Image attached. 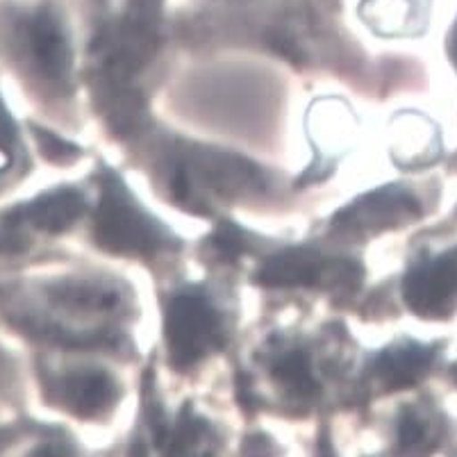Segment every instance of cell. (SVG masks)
I'll list each match as a JSON object with an SVG mask.
<instances>
[{
	"label": "cell",
	"mask_w": 457,
	"mask_h": 457,
	"mask_svg": "<svg viewBox=\"0 0 457 457\" xmlns=\"http://www.w3.org/2000/svg\"><path fill=\"white\" fill-rule=\"evenodd\" d=\"M212 242H214L216 251L226 257H239V255H244L248 248L246 235H244V232L235 226V223H228V221L219 226V230H216V235Z\"/></svg>",
	"instance_id": "13"
},
{
	"label": "cell",
	"mask_w": 457,
	"mask_h": 457,
	"mask_svg": "<svg viewBox=\"0 0 457 457\" xmlns=\"http://www.w3.org/2000/svg\"><path fill=\"white\" fill-rule=\"evenodd\" d=\"M94 235L98 246L119 255L153 257L173 246V239L164 228L137 205L126 185L110 171H105L103 180Z\"/></svg>",
	"instance_id": "3"
},
{
	"label": "cell",
	"mask_w": 457,
	"mask_h": 457,
	"mask_svg": "<svg viewBox=\"0 0 457 457\" xmlns=\"http://www.w3.org/2000/svg\"><path fill=\"white\" fill-rule=\"evenodd\" d=\"M267 287H314L351 292L362 280V267L346 257L323 255L314 248H292L269 257L257 271Z\"/></svg>",
	"instance_id": "6"
},
{
	"label": "cell",
	"mask_w": 457,
	"mask_h": 457,
	"mask_svg": "<svg viewBox=\"0 0 457 457\" xmlns=\"http://www.w3.org/2000/svg\"><path fill=\"white\" fill-rule=\"evenodd\" d=\"M271 376L298 401H310L317 394V378L310 353L296 346H282L269 355Z\"/></svg>",
	"instance_id": "11"
},
{
	"label": "cell",
	"mask_w": 457,
	"mask_h": 457,
	"mask_svg": "<svg viewBox=\"0 0 457 457\" xmlns=\"http://www.w3.org/2000/svg\"><path fill=\"white\" fill-rule=\"evenodd\" d=\"M451 55L457 64V26H455V30H453V37H451Z\"/></svg>",
	"instance_id": "16"
},
{
	"label": "cell",
	"mask_w": 457,
	"mask_h": 457,
	"mask_svg": "<svg viewBox=\"0 0 457 457\" xmlns=\"http://www.w3.org/2000/svg\"><path fill=\"white\" fill-rule=\"evenodd\" d=\"M169 187L176 201L203 212L207 194L223 198L248 196L267 187V176L260 166L235 153L176 146L169 160Z\"/></svg>",
	"instance_id": "2"
},
{
	"label": "cell",
	"mask_w": 457,
	"mask_h": 457,
	"mask_svg": "<svg viewBox=\"0 0 457 457\" xmlns=\"http://www.w3.org/2000/svg\"><path fill=\"white\" fill-rule=\"evenodd\" d=\"M166 346L178 369H189L226 342V326L207 294L198 287L182 289L166 305Z\"/></svg>",
	"instance_id": "4"
},
{
	"label": "cell",
	"mask_w": 457,
	"mask_h": 457,
	"mask_svg": "<svg viewBox=\"0 0 457 457\" xmlns=\"http://www.w3.org/2000/svg\"><path fill=\"white\" fill-rule=\"evenodd\" d=\"M432 362H435V351L430 346L401 344V346L382 351L376 357L373 376L387 389L410 387L430 371Z\"/></svg>",
	"instance_id": "10"
},
{
	"label": "cell",
	"mask_w": 457,
	"mask_h": 457,
	"mask_svg": "<svg viewBox=\"0 0 457 457\" xmlns=\"http://www.w3.org/2000/svg\"><path fill=\"white\" fill-rule=\"evenodd\" d=\"M19 130H16V123L10 112H7L5 103L0 101V178H5L7 173L14 171V166L19 164Z\"/></svg>",
	"instance_id": "12"
},
{
	"label": "cell",
	"mask_w": 457,
	"mask_h": 457,
	"mask_svg": "<svg viewBox=\"0 0 457 457\" xmlns=\"http://www.w3.org/2000/svg\"><path fill=\"white\" fill-rule=\"evenodd\" d=\"M37 137H39V144H41V148H44V155L51 157V160L69 162L71 157L78 155L76 146H71L69 141L60 139V137L51 135V132L39 130V132H37Z\"/></svg>",
	"instance_id": "15"
},
{
	"label": "cell",
	"mask_w": 457,
	"mask_h": 457,
	"mask_svg": "<svg viewBox=\"0 0 457 457\" xmlns=\"http://www.w3.org/2000/svg\"><path fill=\"white\" fill-rule=\"evenodd\" d=\"M419 214H421L419 203L410 191L401 187H385L339 212L335 216V230L351 232V235L380 232L412 221Z\"/></svg>",
	"instance_id": "8"
},
{
	"label": "cell",
	"mask_w": 457,
	"mask_h": 457,
	"mask_svg": "<svg viewBox=\"0 0 457 457\" xmlns=\"http://www.w3.org/2000/svg\"><path fill=\"white\" fill-rule=\"evenodd\" d=\"M428 439V426L421 417L407 410L398 419V442L403 446H419V444H426Z\"/></svg>",
	"instance_id": "14"
},
{
	"label": "cell",
	"mask_w": 457,
	"mask_h": 457,
	"mask_svg": "<svg viewBox=\"0 0 457 457\" xmlns=\"http://www.w3.org/2000/svg\"><path fill=\"white\" fill-rule=\"evenodd\" d=\"M410 310L421 317H444L457 303V248L419 262L403 282Z\"/></svg>",
	"instance_id": "7"
},
{
	"label": "cell",
	"mask_w": 457,
	"mask_h": 457,
	"mask_svg": "<svg viewBox=\"0 0 457 457\" xmlns=\"http://www.w3.org/2000/svg\"><path fill=\"white\" fill-rule=\"evenodd\" d=\"M12 53L32 76L51 87L71 78V46L64 26L51 10H32L12 23Z\"/></svg>",
	"instance_id": "5"
},
{
	"label": "cell",
	"mask_w": 457,
	"mask_h": 457,
	"mask_svg": "<svg viewBox=\"0 0 457 457\" xmlns=\"http://www.w3.org/2000/svg\"><path fill=\"white\" fill-rule=\"evenodd\" d=\"M60 403L69 407L78 417L94 419L112 410L119 398V385L114 378L101 369H82V371H69L66 376L57 378L53 385Z\"/></svg>",
	"instance_id": "9"
},
{
	"label": "cell",
	"mask_w": 457,
	"mask_h": 457,
	"mask_svg": "<svg viewBox=\"0 0 457 457\" xmlns=\"http://www.w3.org/2000/svg\"><path fill=\"white\" fill-rule=\"evenodd\" d=\"M160 0H132L121 19L105 23L91 44L101 107L141 98L135 78L160 51Z\"/></svg>",
	"instance_id": "1"
}]
</instances>
